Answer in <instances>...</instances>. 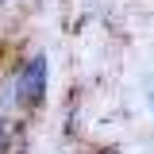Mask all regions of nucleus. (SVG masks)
<instances>
[{"label":"nucleus","instance_id":"nucleus-2","mask_svg":"<svg viewBox=\"0 0 154 154\" xmlns=\"http://www.w3.org/2000/svg\"><path fill=\"white\" fill-rule=\"evenodd\" d=\"M96 154H119V150H96Z\"/></svg>","mask_w":154,"mask_h":154},{"label":"nucleus","instance_id":"nucleus-5","mask_svg":"<svg viewBox=\"0 0 154 154\" xmlns=\"http://www.w3.org/2000/svg\"><path fill=\"white\" fill-rule=\"evenodd\" d=\"M150 104H154V100H150Z\"/></svg>","mask_w":154,"mask_h":154},{"label":"nucleus","instance_id":"nucleus-1","mask_svg":"<svg viewBox=\"0 0 154 154\" xmlns=\"http://www.w3.org/2000/svg\"><path fill=\"white\" fill-rule=\"evenodd\" d=\"M46 73H50L46 54H35V58H27L19 66V73L12 77V96L23 108H38L42 104V96H46Z\"/></svg>","mask_w":154,"mask_h":154},{"label":"nucleus","instance_id":"nucleus-3","mask_svg":"<svg viewBox=\"0 0 154 154\" xmlns=\"http://www.w3.org/2000/svg\"><path fill=\"white\" fill-rule=\"evenodd\" d=\"M0 4H8V0H0Z\"/></svg>","mask_w":154,"mask_h":154},{"label":"nucleus","instance_id":"nucleus-4","mask_svg":"<svg viewBox=\"0 0 154 154\" xmlns=\"http://www.w3.org/2000/svg\"><path fill=\"white\" fill-rule=\"evenodd\" d=\"M0 150H4V143H0Z\"/></svg>","mask_w":154,"mask_h":154}]
</instances>
